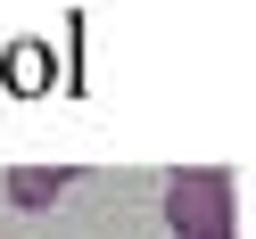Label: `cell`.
<instances>
[{"label":"cell","instance_id":"cell-1","mask_svg":"<svg viewBox=\"0 0 256 239\" xmlns=\"http://www.w3.org/2000/svg\"><path fill=\"white\" fill-rule=\"evenodd\" d=\"M166 223H174V239H232V173L223 165L166 173Z\"/></svg>","mask_w":256,"mask_h":239},{"label":"cell","instance_id":"cell-2","mask_svg":"<svg viewBox=\"0 0 256 239\" xmlns=\"http://www.w3.org/2000/svg\"><path fill=\"white\" fill-rule=\"evenodd\" d=\"M58 190H66V165H17L8 173V206H25V215L58 206Z\"/></svg>","mask_w":256,"mask_h":239}]
</instances>
